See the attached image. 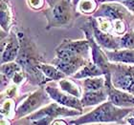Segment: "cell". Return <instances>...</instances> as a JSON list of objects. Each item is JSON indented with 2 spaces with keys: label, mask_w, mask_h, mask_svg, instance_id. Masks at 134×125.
Here are the masks:
<instances>
[{
  "label": "cell",
  "mask_w": 134,
  "mask_h": 125,
  "mask_svg": "<svg viewBox=\"0 0 134 125\" xmlns=\"http://www.w3.org/2000/svg\"><path fill=\"white\" fill-rule=\"evenodd\" d=\"M21 35H22V39H19L20 51L17 56V62L25 69L26 72L35 80L37 82H43L44 78L39 72V64L37 63L35 49L31 45V43L27 40V38L23 36V33H21Z\"/></svg>",
  "instance_id": "cell-1"
},
{
  "label": "cell",
  "mask_w": 134,
  "mask_h": 125,
  "mask_svg": "<svg viewBox=\"0 0 134 125\" xmlns=\"http://www.w3.org/2000/svg\"><path fill=\"white\" fill-rule=\"evenodd\" d=\"M129 113V110L117 109L114 105H112L111 102L103 103L93 112L82 117L81 120H76L73 123L81 124V123L96 122V121L98 122L99 121H117V120H122V117H124Z\"/></svg>",
  "instance_id": "cell-2"
},
{
  "label": "cell",
  "mask_w": 134,
  "mask_h": 125,
  "mask_svg": "<svg viewBox=\"0 0 134 125\" xmlns=\"http://www.w3.org/2000/svg\"><path fill=\"white\" fill-rule=\"evenodd\" d=\"M54 62L59 70L67 75L77 72L78 69L86 64L81 56L76 55L62 46L57 50V58Z\"/></svg>",
  "instance_id": "cell-3"
},
{
  "label": "cell",
  "mask_w": 134,
  "mask_h": 125,
  "mask_svg": "<svg viewBox=\"0 0 134 125\" xmlns=\"http://www.w3.org/2000/svg\"><path fill=\"white\" fill-rule=\"evenodd\" d=\"M46 16L49 22L48 27L67 24L72 17L71 6L68 0H60L58 4L51 7L50 10L46 11Z\"/></svg>",
  "instance_id": "cell-4"
},
{
  "label": "cell",
  "mask_w": 134,
  "mask_h": 125,
  "mask_svg": "<svg viewBox=\"0 0 134 125\" xmlns=\"http://www.w3.org/2000/svg\"><path fill=\"white\" fill-rule=\"evenodd\" d=\"M76 114H78V112L69 111L65 108L59 107L57 104H51L36 114H34L30 118L37 120V121L35 122L36 125H49L52 120H54V117L58 116H72Z\"/></svg>",
  "instance_id": "cell-5"
},
{
  "label": "cell",
  "mask_w": 134,
  "mask_h": 125,
  "mask_svg": "<svg viewBox=\"0 0 134 125\" xmlns=\"http://www.w3.org/2000/svg\"><path fill=\"white\" fill-rule=\"evenodd\" d=\"M113 83L117 88L134 94V67L116 66L113 73Z\"/></svg>",
  "instance_id": "cell-6"
},
{
  "label": "cell",
  "mask_w": 134,
  "mask_h": 125,
  "mask_svg": "<svg viewBox=\"0 0 134 125\" xmlns=\"http://www.w3.org/2000/svg\"><path fill=\"white\" fill-rule=\"evenodd\" d=\"M96 15L100 17H106L112 20L116 19H126L130 17V14L129 10L124 5L118 4V3H106L103 4L99 8Z\"/></svg>",
  "instance_id": "cell-7"
},
{
  "label": "cell",
  "mask_w": 134,
  "mask_h": 125,
  "mask_svg": "<svg viewBox=\"0 0 134 125\" xmlns=\"http://www.w3.org/2000/svg\"><path fill=\"white\" fill-rule=\"evenodd\" d=\"M43 99H44V94L42 92V90L36 91V93H34L29 97H27L25 101L18 107L17 116L21 117V116H24V115L34 111L35 109L37 108L41 104Z\"/></svg>",
  "instance_id": "cell-8"
},
{
  "label": "cell",
  "mask_w": 134,
  "mask_h": 125,
  "mask_svg": "<svg viewBox=\"0 0 134 125\" xmlns=\"http://www.w3.org/2000/svg\"><path fill=\"white\" fill-rule=\"evenodd\" d=\"M46 91L49 93L51 97L54 98L57 102L60 103L62 105L69 106V107H72V108L81 110V105L82 104H81V101H79L78 98L73 97L71 96H67V94H63V93H62L56 88H53V87L47 86L46 87Z\"/></svg>",
  "instance_id": "cell-9"
},
{
  "label": "cell",
  "mask_w": 134,
  "mask_h": 125,
  "mask_svg": "<svg viewBox=\"0 0 134 125\" xmlns=\"http://www.w3.org/2000/svg\"><path fill=\"white\" fill-rule=\"evenodd\" d=\"M109 96V99L113 105L121 106V107H127V106L134 105V97L132 94L124 93L114 88H109L107 90Z\"/></svg>",
  "instance_id": "cell-10"
},
{
  "label": "cell",
  "mask_w": 134,
  "mask_h": 125,
  "mask_svg": "<svg viewBox=\"0 0 134 125\" xmlns=\"http://www.w3.org/2000/svg\"><path fill=\"white\" fill-rule=\"evenodd\" d=\"M19 40H17L14 36L10 37L8 41L5 42V46L2 45V64L13 61L16 57L19 51Z\"/></svg>",
  "instance_id": "cell-11"
},
{
  "label": "cell",
  "mask_w": 134,
  "mask_h": 125,
  "mask_svg": "<svg viewBox=\"0 0 134 125\" xmlns=\"http://www.w3.org/2000/svg\"><path fill=\"white\" fill-rule=\"evenodd\" d=\"M92 28L94 36L96 37V40L99 42V44L107 48V49H112V50H116V49H119L121 47V44L114 37L110 36L108 33H105L100 31L95 23H92Z\"/></svg>",
  "instance_id": "cell-12"
},
{
  "label": "cell",
  "mask_w": 134,
  "mask_h": 125,
  "mask_svg": "<svg viewBox=\"0 0 134 125\" xmlns=\"http://www.w3.org/2000/svg\"><path fill=\"white\" fill-rule=\"evenodd\" d=\"M106 98L105 93L103 90L100 91H89L85 92L81 99V104L82 106H89V105H95L99 103L104 101Z\"/></svg>",
  "instance_id": "cell-13"
},
{
  "label": "cell",
  "mask_w": 134,
  "mask_h": 125,
  "mask_svg": "<svg viewBox=\"0 0 134 125\" xmlns=\"http://www.w3.org/2000/svg\"><path fill=\"white\" fill-rule=\"evenodd\" d=\"M109 59L123 63H131L134 64V50H123L115 51L112 53H106Z\"/></svg>",
  "instance_id": "cell-14"
},
{
  "label": "cell",
  "mask_w": 134,
  "mask_h": 125,
  "mask_svg": "<svg viewBox=\"0 0 134 125\" xmlns=\"http://www.w3.org/2000/svg\"><path fill=\"white\" fill-rule=\"evenodd\" d=\"M103 72L96 64L91 62H86L81 70H80L77 75H75L76 78H92V76H98L102 75Z\"/></svg>",
  "instance_id": "cell-15"
},
{
  "label": "cell",
  "mask_w": 134,
  "mask_h": 125,
  "mask_svg": "<svg viewBox=\"0 0 134 125\" xmlns=\"http://www.w3.org/2000/svg\"><path fill=\"white\" fill-rule=\"evenodd\" d=\"M38 68L39 70H41L43 75H45L48 78H50V79L58 80V79L64 78V74H62L59 70H58L54 66L46 65V64H39Z\"/></svg>",
  "instance_id": "cell-16"
},
{
  "label": "cell",
  "mask_w": 134,
  "mask_h": 125,
  "mask_svg": "<svg viewBox=\"0 0 134 125\" xmlns=\"http://www.w3.org/2000/svg\"><path fill=\"white\" fill-rule=\"evenodd\" d=\"M83 86L85 92L89 91H100L105 87V82L103 78H87L83 81Z\"/></svg>",
  "instance_id": "cell-17"
},
{
  "label": "cell",
  "mask_w": 134,
  "mask_h": 125,
  "mask_svg": "<svg viewBox=\"0 0 134 125\" xmlns=\"http://www.w3.org/2000/svg\"><path fill=\"white\" fill-rule=\"evenodd\" d=\"M59 86L63 90L64 92L68 93V94H72L74 97H78L81 96V90L77 85H76L73 81L69 80V79H64L59 82Z\"/></svg>",
  "instance_id": "cell-18"
},
{
  "label": "cell",
  "mask_w": 134,
  "mask_h": 125,
  "mask_svg": "<svg viewBox=\"0 0 134 125\" xmlns=\"http://www.w3.org/2000/svg\"><path fill=\"white\" fill-rule=\"evenodd\" d=\"M97 8L95 0H81L79 2V10L83 14H92Z\"/></svg>",
  "instance_id": "cell-19"
},
{
  "label": "cell",
  "mask_w": 134,
  "mask_h": 125,
  "mask_svg": "<svg viewBox=\"0 0 134 125\" xmlns=\"http://www.w3.org/2000/svg\"><path fill=\"white\" fill-rule=\"evenodd\" d=\"M11 11H10V9L5 3L1 4V25H2L3 29H6L8 30L9 25L11 23Z\"/></svg>",
  "instance_id": "cell-20"
},
{
  "label": "cell",
  "mask_w": 134,
  "mask_h": 125,
  "mask_svg": "<svg viewBox=\"0 0 134 125\" xmlns=\"http://www.w3.org/2000/svg\"><path fill=\"white\" fill-rule=\"evenodd\" d=\"M1 71H2L3 75H5V76H7L9 78H13L14 74L18 72V71H20V67L15 63H9L2 65Z\"/></svg>",
  "instance_id": "cell-21"
},
{
  "label": "cell",
  "mask_w": 134,
  "mask_h": 125,
  "mask_svg": "<svg viewBox=\"0 0 134 125\" xmlns=\"http://www.w3.org/2000/svg\"><path fill=\"white\" fill-rule=\"evenodd\" d=\"M122 48H126L129 50H134V33H129L123 36L120 40Z\"/></svg>",
  "instance_id": "cell-22"
},
{
  "label": "cell",
  "mask_w": 134,
  "mask_h": 125,
  "mask_svg": "<svg viewBox=\"0 0 134 125\" xmlns=\"http://www.w3.org/2000/svg\"><path fill=\"white\" fill-rule=\"evenodd\" d=\"M97 24L99 26V29L100 31L105 33H108L111 29H113L112 23L108 19H105L104 17H99L97 20Z\"/></svg>",
  "instance_id": "cell-23"
},
{
  "label": "cell",
  "mask_w": 134,
  "mask_h": 125,
  "mask_svg": "<svg viewBox=\"0 0 134 125\" xmlns=\"http://www.w3.org/2000/svg\"><path fill=\"white\" fill-rule=\"evenodd\" d=\"M13 101L11 99L6 100L5 102L2 103V107H1V113L4 117H10V115L12 113V110L14 108V105H13Z\"/></svg>",
  "instance_id": "cell-24"
},
{
  "label": "cell",
  "mask_w": 134,
  "mask_h": 125,
  "mask_svg": "<svg viewBox=\"0 0 134 125\" xmlns=\"http://www.w3.org/2000/svg\"><path fill=\"white\" fill-rule=\"evenodd\" d=\"M112 26H113V31L117 33H123L126 31V26L122 19H116L112 21Z\"/></svg>",
  "instance_id": "cell-25"
},
{
  "label": "cell",
  "mask_w": 134,
  "mask_h": 125,
  "mask_svg": "<svg viewBox=\"0 0 134 125\" xmlns=\"http://www.w3.org/2000/svg\"><path fill=\"white\" fill-rule=\"evenodd\" d=\"M29 6L34 10H38L44 5V0H27Z\"/></svg>",
  "instance_id": "cell-26"
},
{
  "label": "cell",
  "mask_w": 134,
  "mask_h": 125,
  "mask_svg": "<svg viewBox=\"0 0 134 125\" xmlns=\"http://www.w3.org/2000/svg\"><path fill=\"white\" fill-rule=\"evenodd\" d=\"M123 3V5L126 7L127 10H129L130 11H132L134 14V0H123L121 1Z\"/></svg>",
  "instance_id": "cell-27"
},
{
  "label": "cell",
  "mask_w": 134,
  "mask_h": 125,
  "mask_svg": "<svg viewBox=\"0 0 134 125\" xmlns=\"http://www.w3.org/2000/svg\"><path fill=\"white\" fill-rule=\"evenodd\" d=\"M23 78H24V75H23V73L21 72V70H20V71H18V72H16L15 74H14V75L13 76V81H14V83L19 84L20 82L22 81Z\"/></svg>",
  "instance_id": "cell-28"
},
{
  "label": "cell",
  "mask_w": 134,
  "mask_h": 125,
  "mask_svg": "<svg viewBox=\"0 0 134 125\" xmlns=\"http://www.w3.org/2000/svg\"><path fill=\"white\" fill-rule=\"evenodd\" d=\"M15 92H16V88H15V87H12V88H10L6 93L8 94V97H13V96L15 94Z\"/></svg>",
  "instance_id": "cell-29"
},
{
  "label": "cell",
  "mask_w": 134,
  "mask_h": 125,
  "mask_svg": "<svg viewBox=\"0 0 134 125\" xmlns=\"http://www.w3.org/2000/svg\"><path fill=\"white\" fill-rule=\"evenodd\" d=\"M47 1L49 2V4H50L51 7H53V6H55L56 4H58L60 0H47Z\"/></svg>",
  "instance_id": "cell-30"
},
{
  "label": "cell",
  "mask_w": 134,
  "mask_h": 125,
  "mask_svg": "<svg viewBox=\"0 0 134 125\" xmlns=\"http://www.w3.org/2000/svg\"><path fill=\"white\" fill-rule=\"evenodd\" d=\"M53 125H66V123L64 121H62V120H57V121H55L53 123Z\"/></svg>",
  "instance_id": "cell-31"
},
{
  "label": "cell",
  "mask_w": 134,
  "mask_h": 125,
  "mask_svg": "<svg viewBox=\"0 0 134 125\" xmlns=\"http://www.w3.org/2000/svg\"><path fill=\"white\" fill-rule=\"evenodd\" d=\"M1 125H10V124H9L8 120H1Z\"/></svg>",
  "instance_id": "cell-32"
},
{
  "label": "cell",
  "mask_w": 134,
  "mask_h": 125,
  "mask_svg": "<svg viewBox=\"0 0 134 125\" xmlns=\"http://www.w3.org/2000/svg\"><path fill=\"white\" fill-rule=\"evenodd\" d=\"M80 1H81V0H73V4H74V5H76V4H78Z\"/></svg>",
  "instance_id": "cell-33"
},
{
  "label": "cell",
  "mask_w": 134,
  "mask_h": 125,
  "mask_svg": "<svg viewBox=\"0 0 134 125\" xmlns=\"http://www.w3.org/2000/svg\"><path fill=\"white\" fill-rule=\"evenodd\" d=\"M100 1H116V0H100ZM121 1H123V0H121Z\"/></svg>",
  "instance_id": "cell-34"
},
{
  "label": "cell",
  "mask_w": 134,
  "mask_h": 125,
  "mask_svg": "<svg viewBox=\"0 0 134 125\" xmlns=\"http://www.w3.org/2000/svg\"><path fill=\"white\" fill-rule=\"evenodd\" d=\"M133 116H134V112H133Z\"/></svg>",
  "instance_id": "cell-35"
}]
</instances>
